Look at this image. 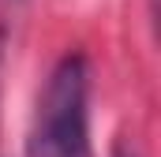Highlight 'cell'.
Segmentation results:
<instances>
[{
    "instance_id": "obj_1",
    "label": "cell",
    "mask_w": 161,
    "mask_h": 157,
    "mask_svg": "<svg viewBox=\"0 0 161 157\" xmlns=\"http://www.w3.org/2000/svg\"><path fill=\"white\" fill-rule=\"evenodd\" d=\"M90 71L79 52L64 56L45 82L38 120L30 131V157H90Z\"/></svg>"
},
{
    "instance_id": "obj_2",
    "label": "cell",
    "mask_w": 161,
    "mask_h": 157,
    "mask_svg": "<svg viewBox=\"0 0 161 157\" xmlns=\"http://www.w3.org/2000/svg\"><path fill=\"white\" fill-rule=\"evenodd\" d=\"M0 45H4V41H0Z\"/></svg>"
}]
</instances>
